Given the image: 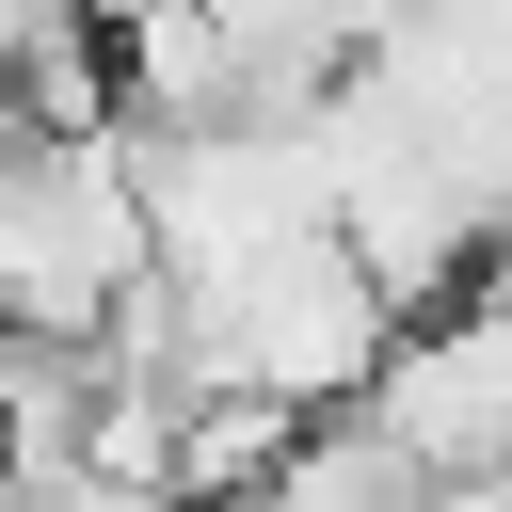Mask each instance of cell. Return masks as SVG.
<instances>
[{
	"instance_id": "obj_1",
	"label": "cell",
	"mask_w": 512,
	"mask_h": 512,
	"mask_svg": "<svg viewBox=\"0 0 512 512\" xmlns=\"http://www.w3.org/2000/svg\"><path fill=\"white\" fill-rule=\"evenodd\" d=\"M160 272L128 128H32L0 144V336H112V304Z\"/></svg>"
},
{
	"instance_id": "obj_2",
	"label": "cell",
	"mask_w": 512,
	"mask_h": 512,
	"mask_svg": "<svg viewBox=\"0 0 512 512\" xmlns=\"http://www.w3.org/2000/svg\"><path fill=\"white\" fill-rule=\"evenodd\" d=\"M352 432L416 480V496H464V480H512V272H480L464 304H416L352 400Z\"/></svg>"
},
{
	"instance_id": "obj_3",
	"label": "cell",
	"mask_w": 512,
	"mask_h": 512,
	"mask_svg": "<svg viewBox=\"0 0 512 512\" xmlns=\"http://www.w3.org/2000/svg\"><path fill=\"white\" fill-rule=\"evenodd\" d=\"M416 512H512V480H464V496H416Z\"/></svg>"
}]
</instances>
